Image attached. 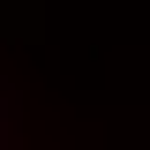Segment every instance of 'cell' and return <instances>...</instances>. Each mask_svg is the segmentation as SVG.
I'll return each instance as SVG.
<instances>
[{
    "mask_svg": "<svg viewBox=\"0 0 150 150\" xmlns=\"http://www.w3.org/2000/svg\"><path fill=\"white\" fill-rule=\"evenodd\" d=\"M0 150H23V112H15V90L0 75Z\"/></svg>",
    "mask_w": 150,
    "mask_h": 150,
    "instance_id": "obj_1",
    "label": "cell"
}]
</instances>
